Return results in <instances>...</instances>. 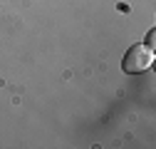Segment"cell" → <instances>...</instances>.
<instances>
[{
    "label": "cell",
    "mask_w": 156,
    "mask_h": 149,
    "mask_svg": "<svg viewBox=\"0 0 156 149\" xmlns=\"http://www.w3.org/2000/svg\"><path fill=\"white\" fill-rule=\"evenodd\" d=\"M151 65H154V50H149L146 45H134V47H129L126 55H124V62H122L124 72H129V74L144 72V70H149Z\"/></svg>",
    "instance_id": "cell-1"
},
{
    "label": "cell",
    "mask_w": 156,
    "mask_h": 149,
    "mask_svg": "<svg viewBox=\"0 0 156 149\" xmlns=\"http://www.w3.org/2000/svg\"><path fill=\"white\" fill-rule=\"evenodd\" d=\"M154 40H156V32L151 30V32H149V37H146V47H149V50H154V47H156V45H154Z\"/></svg>",
    "instance_id": "cell-2"
}]
</instances>
